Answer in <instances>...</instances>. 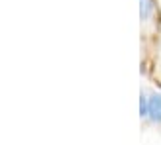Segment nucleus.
Returning <instances> with one entry per match:
<instances>
[{"label": "nucleus", "instance_id": "2", "mask_svg": "<svg viewBox=\"0 0 161 145\" xmlns=\"http://www.w3.org/2000/svg\"><path fill=\"white\" fill-rule=\"evenodd\" d=\"M153 12V0H140V18L142 22H147Z\"/></svg>", "mask_w": 161, "mask_h": 145}, {"label": "nucleus", "instance_id": "3", "mask_svg": "<svg viewBox=\"0 0 161 145\" xmlns=\"http://www.w3.org/2000/svg\"><path fill=\"white\" fill-rule=\"evenodd\" d=\"M147 108H149V96L146 90L140 92V116L142 118H147Z\"/></svg>", "mask_w": 161, "mask_h": 145}, {"label": "nucleus", "instance_id": "1", "mask_svg": "<svg viewBox=\"0 0 161 145\" xmlns=\"http://www.w3.org/2000/svg\"><path fill=\"white\" fill-rule=\"evenodd\" d=\"M147 118H149V122H153V124H161V92L149 94Z\"/></svg>", "mask_w": 161, "mask_h": 145}]
</instances>
